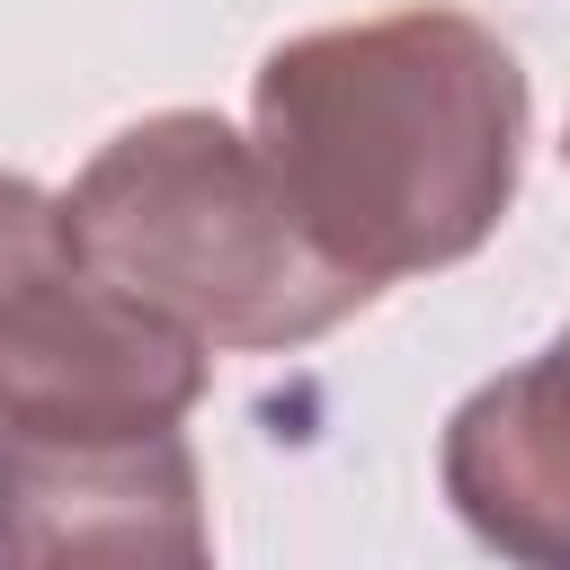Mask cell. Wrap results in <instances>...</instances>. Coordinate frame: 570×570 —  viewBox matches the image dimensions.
<instances>
[{"instance_id":"cell-1","label":"cell","mask_w":570,"mask_h":570,"mask_svg":"<svg viewBox=\"0 0 570 570\" xmlns=\"http://www.w3.org/2000/svg\"><path fill=\"white\" fill-rule=\"evenodd\" d=\"M258 151L303 232L383 294L499 232L525 160V71L463 9L312 27L258 62Z\"/></svg>"},{"instance_id":"cell-2","label":"cell","mask_w":570,"mask_h":570,"mask_svg":"<svg viewBox=\"0 0 570 570\" xmlns=\"http://www.w3.org/2000/svg\"><path fill=\"white\" fill-rule=\"evenodd\" d=\"M62 232L80 267L169 312L205 347H303L374 303V285L303 232L267 151L205 107L125 125L62 196Z\"/></svg>"},{"instance_id":"cell-3","label":"cell","mask_w":570,"mask_h":570,"mask_svg":"<svg viewBox=\"0 0 570 570\" xmlns=\"http://www.w3.org/2000/svg\"><path fill=\"white\" fill-rule=\"evenodd\" d=\"M205 392V338L134 303L71 249L0 294V436L125 445L160 436Z\"/></svg>"},{"instance_id":"cell-4","label":"cell","mask_w":570,"mask_h":570,"mask_svg":"<svg viewBox=\"0 0 570 570\" xmlns=\"http://www.w3.org/2000/svg\"><path fill=\"white\" fill-rule=\"evenodd\" d=\"M0 561H205L187 436L178 428L125 445L0 436Z\"/></svg>"},{"instance_id":"cell-5","label":"cell","mask_w":570,"mask_h":570,"mask_svg":"<svg viewBox=\"0 0 570 570\" xmlns=\"http://www.w3.org/2000/svg\"><path fill=\"white\" fill-rule=\"evenodd\" d=\"M445 499L490 552L570 570V330L445 419Z\"/></svg>"},{"instance_id":"cell-6","label":"cell","mask_w":570,"mask_h":570,"mask_svg":"<svg viewBox=\"0 0 570 570\" xmlns=\"http://www.w3.org/2000/svg\"><path fill=\"white\" fill-rule=\"evenodd\" d=\"M62 249H71L62 196H45V187H27V178H0V294L27 285L36 267H53Z\"/></svg>"}]
</instances>
